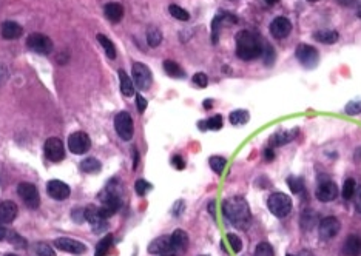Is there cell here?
Listing matches in <instances>:
<instances>
[{
    "mask_svg": "<svg viewBox=\"0 0 361 256\" xmlns=\"http://www.w3.org/2000/svg\"><path fill=\"white\" fill-rule=\"evenodd\" d=\"M5 256H17V254H14V253H10V254H5Z\"/></svg>",
    "mask_w": 361,
    "mask_h": 256,
    "instance_id": "6125c7cd",
    "label": "cell"
},
{
    "mask_svg": "<svg viewBox=\"0 0 361 256\" xmlns=\"http://www.w3.org/2000/svg\"><path fill=\"white\" fill-rule=\"evenodd\" d=\"M100 207L99 210L102 212V215H104L107 219L110 216H113L115 213L119 212V209L122 207V201H121V196L116 190H113L112 187L107 188L104 193L100 194Z\"/></svg>",
    "mask_w": 361,
    "mask_h": 256,
    "instance_id": "277c9868",
    "label": "cell"
},
{
    "mask_svg": "<svg viewBox=\"0 0 361 256\" xmlns=\"http://www.w3.org/2000/svg\"><path fill=\"white\" fill-rule=\"evenodd\" d=\"M212 107H213V100L205 99V100H204V108H205V110H210Z\"/></svg>",
    "mask_w": 361,
    "mask_h": 256,
    "instance_id": "9f6ffc18",
    "label": "cell"
},
{
    "mask_svg": "<svg viewBox=\"0 0 361 256\" xmlns=\"http://www.w3.org/2000/svg\"><path fill=\"white\" fill-rule=\"evenodd\" d=\"M255 256H275V251L269 242H260L255 248Z\"/></svg>",
    "mask_w": 361,
    "mask_h": 256,
    "instance_id": "ab89813d",
    "label": "cell"
},
{
    "mask_svg": "<svg viewBox=\"0 0 361 256\" xmlns=\"http://www.w3.org/2000/svg\"><path fill=\"white\" fill-rule=\"evenodd\" d=\"M104 14H105V17H107L110 22L118 23V22H121L122 17H124V7H122L121 4H118V2H110V4L105 5Z\"/></svg>",
    "mask_w": 361,
    "mask_h": 256,
    "instance_id": "d4e9b609",
    "label": "cell"
},
{
    "mask_svg": "<svg viewBox=\"0 0 361 256\" xmlns=\"http://www.w3.org/2000/svg\"><path fill=\"white\" fill-rule=\"evenodd\" d=\"M0 33H2V37L7 39V40H14V39H19L23 33V28L17 23V22H13V20H7L2 23L0 26Z\"/></svg>",
    "mask_w": 361,
    "mask_h": 256,
    "instance_id": "7402d4cb",
    "label": "cell"
},
{
    "mask_svg": "<svg viewBox=\"0 0 361 256\" xmlns=\"http://www.w3.org/2000/svg\"><path fill=\"white\" fill-rule=\"evenodd\" d=\"M184 209H185L184 201H178V202L175 204V207H173V215H175V216H179V215L182 213Z\"/></svg>",
    "mask_w": 361,
    "mask_h": 256,
    "instance_id": "816d5d0a",
    "label": "cell"
},
{
    "mask_svg": "<svg viewBox=\"0 0 361 256\" xmlns=\"http://www.w3.org/2000/svg\"><path fill=\"white\" fill-rule=\"evenodd\" d=\"M54 245L56 248L62 250V251H67V253H71V254H82L87 251V245L76 241V239H71V238H58L54 241Z\"/></svg>",
    "mask_w": 361,
    "mask_h": 256,
    "instance_id": "2e32d148",
    "label": "cell"
},
{
    "mask_svg": "<svg viewBox=\"0 0 361 256\" xmlns=\"http://www.w3.org/2000/svg\"><path fill=\"white\" fill-rule=\"evenodd\" d=\"M97 42L102 45V48L105 49V54H107V58L108 59H116V48H115V45H113V42L107 37V36H104V34H97Z\"/></svg>",
    "mask_w": 361,
    "mask_h": 256,
    "instance_id": "f546056e",
    "label": "cell"
},
{
    "mask_svg": "<svg viewBox=\"0 0 361 256\" xmlns=\"http://www.w3.org/2000/svg\"><path fill=\"white\" fill-rule=\"evenodd\" d=\"M34 250L37 251V254L40 256H56L54 250L51 248V245H48L46 242H37L34 245Z\"/></svg>",
    "mask_w": 361,
    "mask_h": 256,
    "instance_id": "b9f144b4",
    "label": "cell"
},
{
    "mask_svg": "<svg viewBox=\"0 0 361 256\" xmlns=\"http://www.w3.org/2000/svg\"><path fill=\"white\" fill-rule=\"evenodd\" d=\"M85 219L90 222L94 233H102L104 230H107V218L102 215L99 209L94 207L85 209Z\"/></svg>",
    "mask_w": 361,
    "mask_h": 256,
    "instance_id": "5bb4252c",
    "label": "cell"
},
{
    "mask_svg": "<svg viewBox=\"0 0 361 256\" xmlns=\"http://www.w3.org/2000/svg\"><path fill=\"white\" fill-rule=\"evenodd\" d=\"M169 13L172 14V17H175V19H178V20H182V22H187V20L190 19L188 11H185L184 8H181L179 5H175V4H172V5L169 7Z\"/></svg>",
    "mask_w": 361,
    "mask_h": 256,
    "instance_id": "e575fe53",
    "label": "cell"
},
{
    "mask_svg": "<svg viewBox=\"0 0 361 256\" xmlns=\"http://www.w3.org/2000/svg\"><path fill=\"white\" fill-rule=\"evenodd\" d=\"M91 147V139L84 131H76L68 137V148L74 155H84Z\"/></svg>",
    "mask_w": 361,
    "mask_h": 256,
    "instance_id": "4fadbf2b",
    "label": "cell"
},
{
    "mask_svg": "<svg viewBox=\"0 0 361 256\" xmlns=\"http://www.w3.org/2000/svg\"><path fill=\"white\" fill-rule=\"evenodd\" d=\"M43 150H45V156L51 162H61L65 158V148L59 137H49L45 142Z\"/></svg>",
    "mask_w": 361,
    "mask_h": 256,
    "instance_id": "7c38bea8",
    "label": "cell"
},
{
    "mask_svg": "<svg viewBox=\"0 0 361 256\" xmlns=\"http://www.w3.org/2000/svg\"><path fill=\"white\" fill-rule=\"evenodd\" d=\"M318 224V215L315 210L312 209H306L301 216H299V227L304 230V232H309V230H312L314 227H317Z\"/></svg>",
    "mask_w": 361,
    "mask_h": 256,
    "instance_id": "cb8c5ba5",
    "label": "cell"
},
{
    "mask_svg": "<svg viewBox=\"0 0 361 256\" xmlns=\"http://www.w3.org/2000/svg\"><path fill=\"white\" fill-rule=\"evenodd\" d=\"M226 165H227V159L226 158H223V156H212L210 158V167H212V170L216 175H223Z\"/></svg>",
    "mask_w": 361,
    "mask_h": 256,
    "instance_id": "d590c367",
    "label": "cell"
},
{
    "mask_svg": "<svg viewBox=\"0 0 361 256\" xmlns=\"http://www.w3.org/2000/svg\"><path fill=\"white\" fill-rule=\"evenodd\" d=\"M355 190H356V187H355V181H353L352 178H347V179L344 181V185H343L341 194H343V197H344L346 201H349V199L353 197Z\"/></svg>",
    "mask_w": 361,
    "mask_h": 256,
    "instance_id": "74e56055",
    "label": "cell"
},
{
    "mask_svg": "<svg viewBox=\"0 0 361 256\" xmlns=\"http://www.w3.org/2000/svg\"><path fill=\"white\" fill-rule=\"evenodd\" d=\"M133 79H134V85L139 90H148L153 82V74L145 64L134 62L133 64Z\"/></svg>",
    "mask_w": 361,
    "mask_h": 256,
    "instance_id": "ba28073f",
    "label": "cell"
},
{
    "mask_svg": "<svg viewBox=\"0 0 361 256\" xmlns=\"http://www.w3.org/2000/svg\"><path fill=\"white\" fill-rule=\"evenodd\" d=\"M298 130H292V131H278L270 137V147L272 148H278V147H284L286 144L295 140V137L298 136Z\"/></svg>",
    "mask_w": 361,
    "mask_h": 256,
    "instance_id": "603a6c76",
    "label": "cell"
},
{
    "mask_svg": "<svg viewBox=\"0 0 361 256\" xmlns=\"http://www.w3.org/2000/svg\"><path fill=\"white\" fill-rule=\"evenodd\" d=\"M287 185H289V188L292 190V193H295V194H299V193H302L304 191V181L301 179V178H295V176H290V178H287Z\"/></svg>",
    "mask_w": 361,
    "mask_h": 256,
    "instance_id": "8d00e7d4",
    "label": "cell"
},
{
    "mask_svg": "<svg viewBox=\"0 0 361 256\" xmlns=\"http://www.w3.org/2000/svg\"><path fill=\"white\" fill-rule=\"evenodd\" d=\"M275 59H276V53L272 45L266 43L264 40V49H263V62L266 64V67H272L275 64Z\"/></svg>",
    "mask_w": 361,
    "mask_h": 256,
    "instance_id": "d6a6232c",
    "label": "cell"
},
{
    "mask_svg": "<svg viewBox=\"0 0 361 256\" xmlns=\"http://www.w3.org/2000/svg\"><path fill=\"white\" fill-rule=\"evenodd\" d=\"M267 207L273 216L286 218L287 215H290V212L293 209V202H292L290 196H287L286 193L275 191L267 199Z\"/></svg>",
    "mask_w": 361,
    "mask_h": 256,
    "instance_id": "3957f363",
    "label": "cell"
},
{
    "mask_svg": "<svg viewBox=\"0 0 361 256\" xmlns=\"http://www.w3.org/2000/svg\"><path fill=\"white\" fill-rule=\"evenodd\" d=\"M314 39L320 43H326V45H334L338 42L340 34L334 30H320L314 34Z\"/></svg>",
    "mask_w": 361,
    "mask_h": 256,
    "instance_id": "484cf974",
    "label": "cell"
},
{
    "mask_svg": "<svg viewBox=\"0 0 361 256\" xmlns=\"http://www.w3.org/2000/svg\"><path fill=\"white\" fill-rule=\"evenodd\" d=\"M17 193L20 196V199L25 202V206L31 210L39 209L40 206V194L36 185L30 184V182H20L17 187Z\"/></svg>",
    "mask_w": 361,
    "mask_h": 256,
    "instance_id": "52a82bcc",
    "label": "cell"
},
{
    "mask_svg": "<svg viewBox=\"0 0 361 256\" xmlns=\"http://www.w3.org/2000/svg\"><path fill=\"white\" fill-rule=\"evenodd\" d=\"M80 170L85 173H96L100 170V162L94 158H87L85 161L80 162Z\"/></svg>",
    "mask_w": 361,
    "mask_h": 256,
    "instance_id": "836d02e7",
    "label": "cell"
},
{
    "mask_svg": "<svg viewBox=\"0 0 361 256\" xmlns=\"http://www.w3.org/2000/svg\"><path fill=\"white\" fill-rule=\"evenodd\" d=\"M309 2H318V0H309Z\"/></svg>",
    "mask_w": 361,
    "mask_h": 256,
    "instance_id": "e7e4bbea",
    "label": "cell"
},
{
    "mask_svg": "<svg viewBox=\"0 0 361 256\" xmlns=\"http://www.w3.org/2000/svg\"><path fill=\"white\" fill-rule=\"evenodd\" d=\"M119 87H121V93L127 97L134 94V87H133V80L128 77V74L124 70H119Z\"/></svg>",
    "mask_w": 361,
    "mask_h": 256,
    "instance_id": "4316f807",
    "label": "cell"
},
{
    "mask_svg": "<svg viewBox=\"0 0 361 256\" xmlns=\"http://www.w3.org/2000/svg\"><path fill=\"white\" fill-rule=\"evenodd\" d=\"M161 256H178V254H175V253H165V254H161Z\"/></svg>",
    "mask_w": 361,
    "mask_h": 256,
    "instance_id": "94428289",
    "label": "cell"
},
{
    "mask_svg": "<svg viewBox=\"0 0 361 256\" xmlns=\"http://www.w3.org/2000/svg\"><path fill=\"white\" fill-rule=\"evenodd\" d=\"M161 42H162V31L156 26H150L147 30V43L151 48H156L161 45Z\"/></svg>",
    "mask_w": 361,
    "mask_h": 256,
    "instance_id": "f1b7e54d",
    "label": "cell"
},
{
    "mask_svg": "<svg viewBox=\"0 0 361 256\" xmlns=\"http://www.w3.org/2000/svg\"><path fill=\"white\" fill-rule=\"evenodd\" d=\"M223 20H224V17H223L221 14H218V16L213 19V22H212V42H213V43H218V39H219V26H221Z\"/></svg>",
    "mask_w": 361,
    "mask_h": 256,
    "instance_id": "60d3db41",
    "label": "cell"
},
{
    "mask_svg": "<svg viewBox=\"0 0 361 256\" xmlns=\"http://www.w3.org/2000/svg\"><path fill=\"white\" fill-rule=\"evenodd\" d=\"M269 30H270V34L275 39H284L292 33V22L287 17L280 16V17H276L270 22Z\"/></svg>",
    "mask_w": 361,
    "mask_h": 256,
    "instance_id": "9a60e30c",
    "label": "cell"
},
{
    "mask_svg": "<svg viewBox=\"0 0 361 256\" xmlns=\"http://www.w3.org/2000/svg\"><path fill=\"white\" fill-rule=\"evenodd\" d=\"M172 251V242H170V236H161L156 238L154 241L150 242L148 245V253L150 254H165Z\"/></svg>",
    "mask_w": 361,
    "mask_h": 256,
    "instance_id": "ffe728a7",
    "label": "cell"
},
{
    "mask_svg": "<svg viewBox=\"0 0 361 256\" xmlns=\"http://www.w3.org/2000/svg\"><path fill=\"white\" fill-rule=\"evenodd\" d=\"M344 111H346V115H349V116H356V115H361V100H353V102H349V104L344 107Z\"/></svg>",
    "mask_w": 361,
    "mask_h": 256,
    "instance_id": "7bdbcfd3",
    "label": "cell"
},
{
    "mask_svg": "<svg viewBox=\"0 0 361 256\" xmlns=\"http://www.w3.org/2000/svg\"><path fill=\"white\" fill-rule=\"evenodd\" d=\"M341 7H353L356 4V0H337Z\"/></svg>",
    "mask_w": 361,
    "mask_h": 256,
    "instance_id": "11a10c76",
    "label": "cell"
},
{
    "mask_svg": "<svg viewBox=\"0 0 361 256\" xmlns=\"http://www.w3.org/2000/svg\"><path fill=\"white\" fill-rule=\"evenodd\" d=\"M8 79V70L5 65H0V85H4Z\"/></svg>",
    "mask_w": 361,
    "mask_h": 256,
    "instance_id": "f5cc1de1",
    "label": "cell"
},
{
    "mask_svg": "<svg viewBox=\"0 0 361 256\" xmlns=\"http://www.w3.org/2000/svg\"><path fill=\"white\" fill-rule=\"evenodd\" d=\"M19 213L17 206L13 201H4L0 202V222L2 224H11Z\"/></svg>",
    "mask_w": 361,
    "mask_h": 256,
    "instance_id": "ac0fdd59",
    "label": "cell"
},
{
    "mask_svg": "<svg viewBox=\"0 0 361 256\" xmlns=\"http://www.w3.org/2000/svg\"><path fill=\"white\" fill-rule=\"evenodd\" d=\"M358 17H359V19H361V10H359V11H358Z\"/></svg>",
    "mask_w": 361,
    "mask_h": 256,
    "instance_id": "be15d7a7",
    "label": "cell"
},
{
    "mask_svg": "<svg viewBox=\"0 0 361 256\" xmlns=\"http://www.w3.org/2000/svg\"><path fill=\"white\" fill-rule=\"evenodd\" d=\"M172 164H173L175 168H178V170H184V168H185V162H184V159H182L179 155H176V156L172 158Z\"/></svg>",
    "mask_w": 361,
    "mask_h": 256,
    "instance_id": "f907efd6",
    "label": "cell"
},
{
    "mask_svg": "<svg viewBox=\"0 0 361 256\" xmlns=\"http://www.w3.org/2000/svg\"><path fill=\"white\" fill-rule=\"evenodd\" d=\"M263 156H264V159H266L267 162H270V161L275 159V151H273L272 148H266L264 153H263Z\"/></svg>",
    "mask_w": 361,
    "mask_h": 256,
    "instance_id": "db71d44e",
    "label": "cell"
},
{
    "mask_svg": "<svg viewBox=\"0 0 361 256\" xmlns=\"http://www.w3.org/2000/svg\"><path fill=\"white\" fill-rule=\"evenodd\" d=\"M10 242H13V244L17 245V247H23V248L26 247V241H25L22 236H19L17 233H14V232L10 233Z\"/></svg>",
    "mask_w": 361,
    "mask_h": 256,
    "instance_id": "7dc6e473",
    "label": "cell"
},
{
    "mask_svg": "<svg viewBox=\"0 0 361 256\" xmlns=\"http://www.w3.org/2000/svg\"><path fill=\"white\" fill-rule=\"evenodd\" d=\"M235 40H236V56L241 61L248 62L263 56L264 40H261L256 34L250 31H239Z\"/></svg>",
    "mask_w": 361,
    "mask_h": 256,
    "instance_id": "6da1fadb",
    "label": "cell"
},
{
    "mask_svg": "<svg viewBox=\"0 0 361 256\" xmlns=\"http://www.w3.org/2000/svg\"><path fill=\"white\" fill-rule=\"evenodd\" d=\"M172 242V251L176 253H184L188 247V235L184 230H175L173 235L170 236Z\"/></svg>",
    "mask_w": 361,
    "mask_h": 256,
    "instance_id": "44dd1931",
    "label": "cell"
},
{
    "mask_svg": "<svg viewBox=\"0 0 361 256\" xmlns=\"http://www.w3.org/2000/svg\"><path fill=\"white\" fill-rule=\"evenodd\" d=\"M46 191H48V194H49L51 197L56 199V201H64V199H67V197L70 196V193H71L70 187H68L65 182L58 181V179H53V181H49V182L46 184Z\"/></svg>",
    "mask_w": 361,
    "mask_h": 256,
    "instance_id": "e0dca14e",
    "label": "cell"
},
{
    "mask_svg": "<svg viewBox=\"0 0 361 256\" xmlns=\"http://www.w3.org/2000/svg\"><path fill=\"white\" fill-rule=\"evenodd\" d=\"M341 251L344 256H361V236L350 235L343 242Z\"/></svg>",
    "mask_w": 361,
    "mask_h": 256,
    "instance_id": "d6986e66",
    "label": "cell"
},
{
    "mask_svg": "<svg viewBox=\"0 0 361 256\" xmlns=\"http://www.w3.org/2000/svg\"><path fill=\"white\" fill-rule=\"evenodd\" d=\"M115 128H116V133L119 134V137L122 140H131V137H133V119H131L130 113L121 111L115 118Z\"/></svg>",
    "mask_w": 361,
    "mask_h": 256,
    "instance_id": "9c48e42d",
    "label": "cell"
},
{
    "mask_svg": "<svg viewBox=\"0 0 361 256\" xmlns=\"http://www.w3.org/2000/svg\"><path fill=\"white\" fill-rule=\"evenodd\" d=\"M223 213L224 218L235 227L244 229L250 221V207L244 197L233 196L223 204Z\"/></svg>",
    "mask_w": 361,
    "mask_h": 256,
    "instance_id": "7a4b0ae2",
    "label": "cell"
},
{
    "mask_svg": "<svg viewBox=\"0 0 361 256\" xmlns=\"http://www.w3.org/2000/svg\"><path fill=\"white\" fill-rule=\"evenodd\" d=\"M198 127H199V130H202V131H205V130L218 131V130L223 128V116H221V115H216V116H213V118H210V119H207V121H201V122L198 124Z\"/></svg>",
    "mask_w": 361,
    "mask_h": 256,
    "instance_id": "83f0119b",
    "label": "cell"
},
{
    "mask_svg": "<svg viewBox=\"0 0 361 256\" xmlns=\"http://www.w3.org/2000/svg\"><path fill=\"white\" fill-rule=\"evenodd\" d=\"M296 59L298 62L306 67V68H315L318 65V61H320V56H318V49L312 45H306V43H301L296 46Z\"/></svg>",
    "mask_w": 361,
    "mask_h": 256,
    "instance_id": "8992f818",
    "label": "cell"
},
{
    "mask_svg": "<svg viewBox=\"0 0 361 256\" xmlns=\"http://www.w3.org/2000/svg\"><path fill=\"white\" fill-rule=\"evenodd\" d=\"M209 212L212 213V216H215V202H210V206H209Z\"/></svg>",
    "mask_w": 361,
    "mask_h": 256,
    "instance_id": "680465c9",
    "label": "cell"
},
{
    "mask_svg": "<svg viewBox=\"0 0 361 256\" xmlns=\"http://www.w3.org/2000/svg\"><path fill=\"white\" fill-rule=\"evenodd\" d=\"M193 83H195L196 87H199V88H205V87L209 85V77H207V74L196 73V74L193 76Z\"/></svg>",
    "mask_w": 361,
    "mask_h": 256,
    "instance_id": "bcb514c9",
    "label": "cell"
},
{
    "mask_svg": "<svg viewBox=\"0 0 361 256\" xmlns=\"http://www.w3.org/2000/svg\"><path fill=\"white\" fill-rule=\"evenodd\" d=\"M150 188H151V185H150L147 181H144V179H137L136 184H134V190H136V193H137L139 196L147 194V191H148Z\"/></svg>",
    "mask_w": 361,
    "mask_h": 256,
    "instance_id": "f6af8a7d",
    "label": "cell"
},
{
    "mask_svg": "<svg viewBox=\"0 0 361 256\" xmlns=\"http://www.w3.org/2000/svg\"><path fill=\"white\" fill-rule=\"evenodd\" d=\"M164 71L170 76V77H175V79H181L185 76V71L179 67V64L173 62V61H165L164 62Z\"/></svg>",
    "mask_w": 361,
    "mask_h": 256,
    "instance_id": "4dcf8cb0",
    "label": "cell"
},
{
    "mask_svg": "<svg viewBox=\"0 0 361 256\" xmlns=\"http://www.w3.org/2000/svg\"><path fill=\"white\" fill-rule=\"evenodd\" d=\"M5 236H7V229L2 225V222H0V241H2Z\"/></svg>",
    "mask_w": 361,
    "mask_h": 256,
    "instance_id": "6f0895ef",
    "label": "cell"
},
{
    "mask_svg": "<svg viewBox=\"0 0 361 256\" xmlns=\"http://www.w3.org/2000/svg\"><path fill=\"white\" fill-rule=\"evenodd\" d=\"M227 239H229V244H230V247H232V250H233L235 253H239V251L242 250V241H241V238H239L238 235L229 233V235H227Z\"/></svg>",
    "mask_w": 361,
    "mask_h": 256,
    "instance_id": "ee69618b",
    "label": "cell"
},
{
    "mask_svg": "<svg viewBox=\"0 0 361 256\" xmlns=\"http://www.w3.org/2000/svg\"><path fill=\"white\" fill-rule=\"evenodd\" d=\"M248 119H250V115L245 110H235L229 116V121L232 125H244L248 122Z\"/></svg>",
    "mask_w": 361,
    "mask_h": 256,
    "instance_id": "1f68e13d",
    "label": "cell"
},
{
    "mask_svg": "<svg viewBox=\"0 0 361 256\" xmlns=\"http://www.w3.org/2000/svg\"><path fill=\"white\" fill-rule=\"evenodd\" d=\"M112 242H113V236L112 235H108V236H105L104 239H102L99 242V245L96 247V256H107V250L110 248Z\"/></svg>",
    "mask_w": 361,
    "mask_h": 256,
    "instance_id": "f35d334b",
    "label": "cell"
},
{
    "mask_svg": "<svg viewBox=\"0 0 361 256\" xmlns=\"http://www.w3.org/2000/svg\"><path fill=\"white\" fill-rule=\"evenodd\" d=\"M341 230V222L335 216H327L318 224V235L323 241H330Z\"/></svg>",
    "mask_w": 361,
    "mask_h": 256,
    "instance_id": "30bf717a",
    "label": "cell"
},
{
    "mask_svg": "<svg viewBox=\"0 0 361 256\" xmlns=\"http://www.w3.org/2000/svg\"><path fill=\"white\" fill-rule=\"evenodd\" d=\"M136 107H137V111L139 113H144L145 108H147V99L141 94H136Z\"/></svg>",
    "mask_w": 361,
    "mask_h": 256,
    "instance_id": "c3c4849f",
    "label": "cell"
},
{
    "mask_svg": "<svg viewBox=\"0 0 361 256\" xmlns=\"http://www.w3.org/2000/svg\"><path fill=\"white\" fill-rule=\"evenodd\" d=\"M353 199H355V209H356V212L361 215V185L355 190Z\"/></svg>",
    "mask_w": 361,
    "mask_h": 256,
    "instance_id": "681fc988",
    "label": "cell"
},
{
    "mask_svg": "<svg viewBox=\"0 0 361 256\" xmlns=\"http://www.w3.org/2000/svg\"><path fill=\"white\" fill-rule=\"evenodd\" d=\"M264 2H266L267 5H275L276 2H280V0H264Z\"/></svg>",
    "mask_w": 361,
    "mask_h": 256,
    "instance_id": "91938a15",
    "label": "cell"
},
{
    "mask_svg": "<svg viewBox=\"0 0 361 256\" xmlns=\"http://www.w3.org/2000/svg\"><path fill=\"white\" fill-rule=\"evenodd\" d=\"M287 256H295V254H287Z\"/></svg>",
    "mask_w": 361,
    "mask_h": 256,
    "instance_id": "03108f58",
    "label": "cell"
},
{
    "mask_svg": "<svg viewBox=\"0 0 361 256\" xmlns=\"http://www.w3.org/2000/svg\"><path fill=\"white\" fill-rule=\"evenodd\" d=\"M26 46L36 54L46 56L53 51V40L42 33H31L26 37Z\"/></svg>",
    "mask_w": 361,
    "mask_h": 256,
    "instance_id": "5b68a950",
    "label": "cell"
},
{
    "mask_svg": "<svg viewBox=\"0 0 361 256\" xmlns=\"http://www.w3.org/2000/svg\"><path fill=\"white\" fill-rule=\"evenodd\" d=\"M315 196H317V199L318 201H321V202H330V201H334V199H337V196H338V187H337V184L334 182V181H330V179H323V176H321V179H320V182H318V187H317V190H315Z\"/></svg>",
    "mask_w": 361,
    "mask_h": 256,
    "instance_id": "8fae6325",
    "label": "cell"
}]
</instances>
